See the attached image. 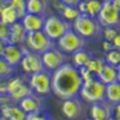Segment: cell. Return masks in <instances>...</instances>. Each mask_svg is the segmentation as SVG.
<instances>
[{"label":"cell","instance_id":"obj_2","mask_svg":"<svg viewBox=\"0 0 120 120\" xmlns=\"http://www.w3.org/2000/svg\"><path fill=\"white\" fill-rule=\"evenodd\" d=\"M71 28L78 35H81L83 38H85L86 41H89V40H91V41L98 40L101 37V33H102V26L97 22V19L89 17L86 15H79L71 23Z\"/></svg>","mask_w":120,"mask_h":120},{"label":"cell","instance_id":"obj_24","mask_svg":"<svg viewBox=\"0 0 120 120\" xmlns=\"http://www.w3.org/2000/svg\"><path fill=\"white\" fill-rule=\"evenodd\" d=\"M81 15L78 11V8L76 6H64V8L61 10V12H60L58 16L59 17H61L64 21L68 22V23H72L75 19Z\"/></svg>","mask_w":120,"mask_h":120},{"label":"cell","instance_id":"obj_5","mask_svg":"<svg viewBox=\"0 0 120 120\" xmlns=\"http://www.w3.org/2000/svg\"><path fill=\"white\" fill-rule=\"evenodd\" d=\"M26 78H28V84L33 93L40 96H47L52 94V86H51L52 72L43 70V71L29 75L26 76Z\"/></svg>","mask_w":120,"mask_h":120},{"label":"cell","instance_id":"obj_3","mask_svg":"<svg viewBox=\"0 0 120 120\" xmlns=\"http://www.w3.org/2000/svg\"><path fill=\"white\" fill-rule=\"evenodd\" d=\"M105 88L106 85L100 82L96 77H94L91 79L83 82L78 97L84 103H89V105L101 102L105 100Z\"/></svg>","mask_w":120,"mask_h":120},{"label":"cell","instance_id":"obj_18","mask_svg":"<svg viewBox=\"0 0 120 120\" xmlns=\"http://www.w3.org/2000/svg\"><path fill=\"white\" fill-rule=\"evenodd\" d=\"M25 38H26V31L21 22L18 21V22L13 23L12 25H10V37H8L7 43L24 46Z\"/></svg>","mask_w":120,"mask_h":120},{"label":"cell","instance_id":"obj_33","mask_svg":"<svg viewBox=\"0 0 120 120\" xmlns=\"http://www.w3.org/2000/svg\"><path fill=\"white\" fill-rule=\"evenodd\" d=\"M78 72H79V75H81L83 82H84V81H88V79H91V78L95 77L85 66H84V67H79V68H78Z\"/></svg>","mask_w":120,"mask_h":120},{"label":"cell","instance_id":"obj_37","mask_svg":"<svg viewBox=\"0 0 120 120\" xmlns=\"http://www.w3.org/2000/svg\"><path fill=\"white\" fill-rule=\"evenodd\" d=\"M59 1H61L66 6H77L81 0H59Z\"/></svg>","mask_w":120,"mask_h":120},{"label":"cell","instance_id":"obj_15","mask_svg":"<svg viewBox=\"0 0 120 120\" xmlns=\"http://www.w3.org/2000/svg\"><path fill=\"white\" fill-rule=\"evenodd\" d=\"M45 18L43 16L40 15H34V13H25L19 22L22 23V25L24 26L25 31L30 33V31H38L42 30L43 28V23H45Z\"/></svg>","mask_w":120,"mask_h":120},{"label":"cell","instance_id":"obj_25","mask_svg":"<svg viewBox=\"0 0 120 120\" xmlns=\"http://www.w3.org/2000/svg\"><path fill=\"white\" fill-rule=\"evenodd\" d=\"M16 73V67L10 65L4 58H0V78L1 79H10Z\"/></svg>","mask_w":120,"mask_h":120},{"label":"cell","instance_id":"obj_8","mask_svg":"<svg viewBox=\"0 0 120 120\" xmlns=\"http://www.w3.org/2000/svg\"><path fill=\"white\" fill-rule=\"evenodd\" d=\"M97 22L101 26H115L118 28L120 23V10L115 7L111 0H102V6L96 16Z\"/></svg>","mask_w":120,"mask_h":120},{"label":"cell","instance_id":"obj_38","mask_svg":"<svg viewBox=\"0 0 120 120\" xmlns=\"http://www.w3.org/2000/svg\"><path fill=\"white\" fill-rule=\"evenodd\" d=\"M112 45H113V47L115 48V49H119L120 48V36H119V34L112 40Z\"/></svg>","mask_w":120,"mask_h":120},{"label":"cell","instance_id":"obj_9","mask_svg":"<svg viewBox=\"0 0 120 120\" xmlns=\"http://www.w3.org/2000/svg\"><path fill=\"white\" fill-rule=\"evenodd\" d=\"M19 66H21L22 71L24 72L25 76L33 75V73L45 70L41 54L29 51L25 46H23V58L21 60V63H19Z\"/></svg>","mask_w":120,"mask_h":120},{"label":"cell","instance_id":"obj_39","mask_svg":"<svg viewBox=\"0 0 120 120\" xmlns=\"http://www.w3.org/2000/svg\"><path fill=\"white\" fill-rule=\"evenodd\" d=\"M6 6H10V0H0V11Z\"/></svg>","mask_w":120,"mask_h":120},{"label":"cell","instance_id":"obj_19","mask_svg":"<svg viewBox=\"0 0 120 120\" xmlns=\"http://www.w3.org/2000/svg\"><path fill=\"white\" fill-rule=\"evenodd\" d=\"M0 114L6 120H25L26 114L16 103H8L0 108Z\"/></svg>","mask_w":120,"mask_h":120},{"label":"cell","instance_id":"obj_36","mask_svg":"<svg viewBox=\"0 0 120 120\" xmlns=\"http://www.w3.org/2000/svg\"><path fill=\"white\" fill-rule=\"evenodd\" d=\"M114 47H113V45H112V42H109V41H105L103 40V42H102V49H103V52L106 53V52H109L111 49H113Z\"/></svg>","mask_w":120,"mask_h":120},{"label":"cell","instance_id":"obj_27","mask_svg":"<svg viewBox=\"0 0 120 120\" xmlns=\"http://www.w3.org/2000/svg\"><path fill=\"white\" fill-rule=\"evenodd\" d=\"M103 60H105V63L108 64V65L119 66V63H120V51H119V49L113 48L109 52H106Z\"/></svg>","mask_w":120,"mask_h":120},{"label":"cell","instance_id":"obj_14","mask_svg":"<svg viewBox=\"0 0 120 120\" xmlns=\"http://www.w3.org/2000/svg\"><path fill=\"white\" fill-rule=\"evenodd\" d=\"M95 77L101 83H103L105 85L109 84V83H113V82H116V81H120L119 66H112V65H108V64L105 63L102 68L95 75Z\"/></svg>","mask_w":120,"mask_h":120},{"label":"cell","instance_id":"obj_1","mask_svg":"<svg viewBox=\"0 0 120 120\" xmlns=\"http://www.w3.org/2000/svg\"><path fill=\"white\" fill-rule=\"evenodd\" d=\"M82 84L83 79L78 72V68L71 63H66L52 72V93L61 101L78 96Z\"/></svg>","mask_w":120,"mask_h":120},{"label":"cell","instance_id":"obj_44","mask_svg":"<svg viewBox=\"0 0 120 120\" xmlns=\"http://www.w3.org/2000/svg\"><path fill=\"white\" fill-rule=\"evenodd\" d=\"M85 120H91V119H90V118H89V119H85Z\"/></svg>","mask_w":120,"mask_h":120},{"label":"cell","instance_id":"obj_26","mask_svg":"<svg viewBox=\"0 0 120 120\" xmlns=\"http://www.w3.org/2000/svg\"><path fill=\"white\" fill-rule=\"evenodd\" d=\"M30 93H33V91H31V89H30V86H29V84H28V82H26V83L23 84L22 86H19L15 93H12L11 95H8V97L11 98V101H12L13 103H17V102L21 101L23 97H25L26 95H29Z\"/></svg>","mask_w":120,"mask_h":120},{"label":"cell","instance_id":"obj_16","mask_svg":"<svg viewBox=\"0 0 120 120\" xmlns=\"http://www.w3.org/2000/svg\"><path fill=\"white\" fill-rule=\"evenodd\" d=\"M3 58L10 65L17 67L23 58V46L6 43L4 53H3Z\"/></svg>","mask_w":120,"mask_h":120},{"label":"cell","instance_id":"obj_41","mask_svg":"<svg viewBox=\"0 0 120 120\" xmlns=\"http://www.w3.org/2000/svg\"><path fill=\"white\" fill-rule=\"evenodd\" d=\"M112 1V4L115 6V7H118L119 10H120V0H111Z\"/></svg>","mask_w":120,"mask_h":120},{"label":"cell","instance_id":"obj_23","mask_svg":"<svg viewBox=\"0 0 120 120\" xmlns=\"http://www.w3.org/2000/svg\"><path fill=\"white\" fill-rule=\"evenodd\" d=\"M85 3V12L84 15L96 18L100 12V8L102 6V0H84Z\"/></svg>","mask_w":120,"mask_h":120},{"label":"cell","instance_id":"obj_29","mask_svg":"<svg viewBox=\"0 0 120 120\" xmlns=\"http://www.w3.org/2000/svg\"><path fill=\"white\" fill-rule=\"evenodd\" d=\"M25 120H55V119L49 112H47L46 109H43V111L37 112V113L26 114Z\"/></svg>","mask_w":120,"mask_h":120},{"label":"cell","instance_id":"obj_32","mask_svg":"<svg viewBox=\"0 0 120 120\" xmlns=\"http://www.w3.org/2000/svg\"><path fill=\"white\" fill-rule=\"evenodd\" d=\"M8 37H10V25H7L0 21V41L7 43Z\"/></svg>","mask_w":120,"mask_h":120},{"label":"cell","instance_id":"obj_35","mask_svg":"<svg viewBox=\"0 0 120 120\" xmlns=\"http://www.w3.org/2000/svg\"><path fill=\"white\" fill-rule=\"evenodd\" d=\"M6 89H7V79H1L0 78V96L7 95Z\"/></svg>","mask_w":120,"mask_h":120},{"label":"cell","instance_id":"obj_12","mask_svg":"<svg viewBox=\"0 0 120 120\" xmlns=\"http://www.w3.org/2000/svg\"><path fill=\"white\" fill-rule=\"evenodd\" d=\"M16 105L25 114H33L45 109V100H43V96H40L35 93H30Z\"/></svg>","mask_w":120,"mask_h":120},{"label":"cell","instance_id":"obj_11","mask_svg":"<svg viewBox=\"0 0 120 120\" xmlns=\"http://www.w3.org/2000/svg\"><path fill=\"white\" fill-rule=\"evenodd\" d=\"M41 59L45 70L49 72H54L55 70H58L59 67H61L64 64L67 63V55L56 47H53L42 53Z\"/></svg>","mask_w":120,"mask_h":120},{"label":"cell","instance_id":"obj_10","mask_svg":"<svg viewBox=\"0 0 120 120\" xmlns=\"http://www.w3.org/2000/svg\"><path fill=\"white\" fill-rule=\"evenodd\" d=\"M61 113L66 120H78L85 113V103L78 96L63 100Z\"/></svg>","mask_w":120,"mask_h":120},{"label":"cell","instance_id":"obj_40","mask_svg":"<svg viewBox=\"0 0 120 120\" xmlns=\"http://www.w3.org/2000/svg\"><path fill=\"white\" fill-rule=\"evenodd\" d=\"M5 46L6 43L3 42V41H0V58H3V53H4V49H5Z\"/></svg>","mask_w":120,"mask_h":120},{"label":"cell","instance_id":"obj_13","mask_svg":"<svg viewBox=\"0 0 120 120\" xmlns=\"http://www.w3.org/2000/svg\"><path fill=\"white\" fill-rule=\"evenodd\" d=\"M114 106L108 103L106 100L101 102H96L90 105L89 109V116L91 120H108L113 118Z\"/></svg>","mask_w":120,"mask_h":120},{"label":"cell","instance_id":"obj_4","mask_svg":"<svg viewBox=\"0 0 120 120\" xmlns=\"http://www.w3.org/2000/svg\"><path fill=\"white\" fill-rule=\"evenodd\" d=\"M86 43H88L86 40L83 38L81 35H78L71 28L55 41V47L59 48L66 55H72L73 53L85 48Z\"/></svg>","mask_w":120,"mask_h":120},{"label":"cell","instance_id":"obj_34","mask_svg":"<svg viewBox=\"0 0 120 120\" xmlns=\"http://www.w3.org/2000/svg\"><path fill=\"white\" fill-rule=\"evenodd\" d=\"M49 4H51V6L53 7V10L59 15L60 12H61V10L64 8V4L61 1H59V0H49Z\"/></svg>","mask_w":120,"mask_h":120},{"label":"cell","instance_id":"obj_31","mask_svg":"<svg viewBox=\"0 0 120 120\" xmlns=\"http://www.w3.org/2000/svg\"><path fill=\"white\" fill-rule=\"evenodd\" d=\"M10 6L13 7L17 11V13L19 16V19L26 13V11H25V0H10Z\"/></svg>","mask_w":120,"mask_h":120},{"label":"cell","instance_id":"obj_21","mask_svg":"<svg viewBox=\"0 0 120 120\" xmlns=\"http://www.w3.org/2000/svg\"><path fill=\"white\" fill-rule=\"evenodd\" d=\"M93 56H94V54L91 52H89V51H86L85 48H83V49H81V51H78V52L72 54V63L71 64L75 67H77V68L84 67V66H86V64L89 63V60L91 59Z\"/></svg>","mask_w":120,"mask_h":120},{"label":"cell","instance_id":"obj_30","mask_svg":"<svg viewBox=\"0 0 120 120\" xmlns=\"http://www.w3.org/2000/svg\"><path fill=\"white\" fill-rule=\"evenodd\" d=\"M118 34H119L118 33V28H115V26H103L102 28V33H101V37H103L105 41L111 42Z\"/></svg>","mask_w":120,"mask_h":120},{"label":"cell","instance_id":"obj_7","mask_svg":"<svg viewBox=\"0 0 120 120\" xmlns=\"http://www.w3.org/2000/svg\"><path fill=\"white\" fill-rule=\"evenodd\" d=\"M24 46L29 51L42 54L46 51H48V49L55 47V42L52 41L42 30H38V31L26 33V38H25Z\"/></svg>","mask_w":120,"mask_h":120},{"label":"cell","instance_id":"obj_6","mask_svg":"<svg viewBox=\"0 0 120 120\" xmlns=\"http://www.w3.org/2000/svg\"><path fill=\"white\" fill-rule=\"evenodd\" d=\"M68 29H71V23H68L61 17H59L56 15L52 16H46L45 23L42 31L52 40V41H56L59 37H61Z\"/></svg>","mask_w":120,"mask_h":120},{"label":"cell","instance_id":"obj_17","mask_svg":"<svg viewBox=\"0 0 120 120\" xmlns=\"http://www.w3.org/2000/svg\"><path fill=\"white\" fill-rule=\"evenodd\" d=\"M51 10L49 0H25V11L26 13H34L40 16H48Z\"/></svg>","mask_w":120,"mask_h":120},{"label":"cell","instance_id":"obj_20","mask_svg":"<svg viewBox=\"0 0 120 120\" xmlns=\"http://www.w3.org/2000/svg\"><path fill=\"white\" fill-rule=\"evenodd\" d=\"M105 100L113 106L120 105V81L106 84Z\"/></svg>","mask_w":120,"mask_h":120},{"label":"cell","instance_id":"obj_43","mask_svg":"<svg viewBox=\"0 0 120 120\" xmlns=\"http://www.w3.org/2000/svg\"><path fill=\"white\" fill-rule=\"evenodd\" d=\"M108 120H113V118H111V119H108Z\"/></svg>","mask_w":120,"mask_h":120},{"label":"cell","instance_id":"obj_28","mask_svg":"<svg viewBox=\"0 0 120 120\" xmlns=\"http://www.w3.org/2000/svg\"><path fill=\"white\" fill-rule=\"evenodd\" d=\"M103 65H105V60H103L102 58H98V56H95V55H94L91 59L89 60V63L86 64L85 67L95 76V75L100 71V70L102 68Z\"/></svg>","mask_w":120,"mask_h":120},{"label":"cell","instance_id":"obj_22","mask_svg":"<svg viewBox=\"0 0 120 120\" xmlns=\"http://www.w3.org/2000/svg\"><path fill=\"white\" fill-rule=\"evenodd\" d=\"M0 21L7 25H12L13 23L19 21V16L13 7L6 6L5 8H3L0 11Z\"/></svg>","mask_w":120,"mask_h":120},{"label":"cell","instance_id":"obj_45","mask_svg":"<svg viewBox=\"0 0 120 120\" xmlns=\"http://www.w3.org/2000/svg\"><path fill=\"white\" fill-rule=\"evenodd\" d=\"M0 116H1V114H0Z\"/></svg>","mask_w":120,"mask_h":120},{"label":"cell","instance_id":"obj_42","mask_svg":"<svg viewBox=\"0 0 120 120\" xmlns=\"http://www.w3.org/2000/svg\"><path fill=\"white\" fill-rule=\"evenodd\" d=\"M0 120H6V119H5L4 116H0Z\"/></svg>","mask_w":120,"mask_h":120}]
</instances>
